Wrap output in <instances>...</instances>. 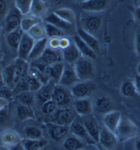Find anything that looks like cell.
I'll return each instance as SVG.
<instances>
[{
    "mask_svg": "<svg viewBox=\"0 0 140 150\" xmlns=\"http://www.w3.org/2000/svg\"><path fill=\"white\" fill-rule=\"evenodd\" d=\"M137 133V126L130 119L122 117L120 122L115 132L118 141L123 142L133 139Z\"/></svg>",
    "mask_w": 140,
    "mask_h": 150,
    "instance_id": "3957f363",
    "label": "cell"
},
{
    "mask_svg": "<svg viewBox=\"0 0 140 150\" xmlns=\"http://www.w3.org/2000/svg\"><path fill=\"white\" fill-rule=\"evenodd\" d=\"M48 47V38H43V39L35 41L32 52L28 57L27 60L34 62V60L39 59L40 56L42 55L44 52L45 51L46 47Z\"/></svg>",
    "mask_w": 140,
    "mask_h": 150,
    "instance_id": "cb8c5ba5",
    "label": "cell"
},
{
    "mask_svg": "<svg viewBox=\"0 0 140 150\" xmlns=\"http://www.w3.org/2000/svg\"><path fill=\"white\" fill-rule=\"evenodd\" d=\"M111 0H87L82 3L81 7L88 13H99L108 7Z\"/></svg>",
    "mask_w": 140,
    "mask_h": 150,
    "instance_id": "2e32d148",
    "label": "cell"
},
{
    "mask_svg": "<svg viewBox=\"0 0 140 150\" xmlns=\"http://www.w3.org/2000/svg\"><path fill=\"white\" fill-rule=\"evenodd\" d=\"M71 43L72 42L70 40V38L66 37V36H62V37L60 38V50H62V51L66 50V48H68L71 45Z\"/></svg>",
    "mask_w": 140,
    "mask_h": 150,
    "instance_id": "c3c4849f",
    "label": "cell"
},
{
    "mask_svg": "<svg viewBox=\"0 0 140 150\" xmlns=\"http://www.w3.org/2000/svg\"><path fill=\"white\" fill-rule=\"evenodd\" d=\"M118 141V139L114 132L110 131L105 126L101 129L98 143L105 149L108 150L113 149L116 147Z\"/></svg>",
    "mask_w": 140,
    "mask_h": 150,
    "instance_id": "5bb4252c",
    "label": "cell"
},
{
    "mask_svg": "<svg viewBox=\"0 0 140 150\" xmlns=\"http://www.w3.org/2000/svg\"><path fill=\"white\" fill-rule=\"evenodd\" d=\"M21 143L25 150H40L45 147L48 144V142L44 139L38 140L26 139L22 140Z\"/></svg>",
    "mask_w": 140,
    "mask_h": 150,
    "instance_id": "1f68e13d",
    "label": "cell"
},
{
    "mask_svg": "<svg viewBox=\"0 0 140 150\" xmlns=\"http://www.w3.org/2000/svg\"><path fill=\"white\" fill-rule=\"evenodd\" d=\"M41 22H42L41 18L36 17V16L32 15L31 14H29V15L23 16V17L20 28L23 30V32H26L27 33L34 26L41 23Z\"/></svg>",
    "mask_w": 140,
    "mask_h": 150,
    "instance_id": "83f0119b",
    "label": "cell"
},
{
    "mask_svg": "<svg viewBox=\"0 0 140 150\" xmlns=\"http://www.w3.org/2000/svg\"><path fill=\"white\" fill-rule=\"evenodd\" d=\"M35 41L37 40L43 39V38H47L46 33V30L44 28V23L41 22V23L37 24L33 28H31L29 30V32H27Z\"/></svg>",
    "mask_w": 140,
    "mask_h": 150,
    "instance_id": "836d02e7",
    "label": "cell"
},
{
    "mask_svg": "<svg viewBox=\"0 0 140 150\" xmlns=\"http://www.w3.org/2000/svg\"><path fill=\"white\" fill-rule=\"evenodd\" d=\"M73 42L75 44L79 50L80 53L83 56L90 58L91 60H94L96 58V54L93 51L90 47L77 34L72 38Z\"/></svg>",
    "mask_w": 140,
    "mask_h": 150,
    "instance_id": "d4e9b609",
    "label": "cell"
},
{
    "mask_svg": "<svg viewBox=\"0 0 140 150\" xmlns=\"http://www.w3.org/2000/svg\"><path fill=\"white\" fill-rule=\"evenodd\" d=\"M27 85L28 90L35 93L41 88L43 84L39 80H38L37 79L32 78V77L29 76V78L27 79Z\"/></svg>",
    "mask_w": 140,
    "mask_h": 150,
    "instance_id": "7bdbcfd3",
    "label": "cell"
},
{
    "mask_svg": "<svg viewBox=\"0 0 140 150\" xmlns=\"http://www.w3.org/2000/svg\"><path fill=\"white\" fill-rule=\"evenodd\" d=\"M62 60V54H60L59 50H52L48 47L39 58L40 62L51 66L58 62H61Z\"/></svg>",
    "mask_w": 140,
    "mask_h": 150,
    "instance_id": "d6986e66",
    "label": "cell"
},
{
    "mask_svg": "<svg viewBox=\"0 0 140 150\" xmlns=\"http://www.w3.org/2000/svg\"><path fill=\"white\" fill-rule=\"evenodd\" d=\"M70 128V132L80 139H82L84 143L88 144H94L95 142L89 134L87 132V129L85 127V125L83 123L82 117L78 115L77 117L75 119V120L72 121L71 124L69 126Z\"/></svg>",
    "mask_w": 140,
    "mask_h": 150,
    "instance_id": "ba28073f",
    "label": "cell"
},
{
    "mask_svg": "<svg viewBox=\"0 0 140 150\" xmlns=\"http://www.w3.org/2000/svg\"><path fill=\"white\" fill-rule=\"evenodd\" d=\"M10 9L8 0H0V23H4Z\"/></svg>",
    "mask_w": 140,
    "mask_h": 150,
    "instance_id": "ee69618b",
    "label": "cell"
},
{
    "mask_svg": "<svg viewBox=\"0 0 140 150\" xmlns=\"http://www.w3.org/2000/svg\"><path fill=\"white\" fill-rule=\"evenodd\" d=\"M73 108L78 115L84 117L92 114L93 105L88 98L79 99L74 101Z\"/></svg>",
    "mask_w": 140,
    "mask_h": 150,
    "instance_id": "ffe728a7",
    "label": "cell"
},
{
    "mask_svg": "<svg viewBox=\"0 0 140 150\" xmlns=\"http://www.w3.org/2000/svg\"><path fill=\"white\" fill-rule=\"evenodd\" d=\"M24 134L26 139L38 140L43 139V134L42 129L38 127L29 126L24 129Z\"/></svg>",
    "mask_w": 140,
    "mask_h": 150,
    "instance_id": "ab89813d",
    "label": "cell"
},
{
    "mask_svg": "<svg viewBox=\"0 0 140 150\" xmlns=\"http://www.w3.org/2000/svg\"><path fill=\"white\" fill-rule=\"evenodd\" d=\"M44 28L46 30V36L48 38L52 37H58L61 38L62 36H66V33L60 28H58L56 26H55L52 24L46 23L45 21H43Z\"/></svg>",
    "mask_w": 140,
    "mask_h": 150,
    "instance_id": "f35d334b",
    "label": "cell"
},
{
    "mask_svg": "<svg viewBox=\"0 0 140 150\" xmlns=\"http://www.w3.org/2000/svg\"><path fill=\"white\" fill-rule=\"evenodd\" d=\"M46 127L51 139L53 141L57 142L66 139L68 132H70L69 126L57 124L52 122L46 123Z\"/></svg>",
    "mask_w": 140,
    "mask_h": 150,
    "instance_id": "7c38bea8",
    "label": "cell"
},
{
    "mask_svg": "<svg viewBox=\"0 0 140 150\" xmlns=\"http://www.w3.org/2000/svg\"><path fill=\"white\" fill-rule=\"evenodd\" d=\"M0 37H1V30H0Z\"/></svg>",
    "mask_w": 140,
    "mask_h": 150,
    "instance_id": "be15d7a7",
    "label": "cell"
},
{
    "mask_svg": "<svg viewBox=\"0 0 140 150\" xmlns=\"http://www.w3.org/2000/svg\"><path fill=\"white\" fill-rule=\"evenodd\" d=\"M40 150H46V149H45V147H44L43 149H40Z\"/></svg>",
    "mask_w": 140,
    "mask_h": 150,
    "instance_id": "6125c7cd",
    "label": "cell"
},
{
    "mask_svg": "<svg viewBox=\"0 0 140 150\" xmlns=\"http://www.w3.org/2000/svg\"><path fill=\"white\" fill-rule=\"evenodd\" d=\"M8 150H25L22 143L16 144L15 145H13L11 147H8Z\"/></svg>",
    "mask_w": 140,
    "mask_h": 150,
    "instance_id": "f907efd6",
    "label": "cell"
},
{
    "mask_svg": "<svg viewBox=\"0 0 140 150\" xmlns=\"http://www.w3.org/2000/svg\"><path fill=\"white\" fill-rule=\"evenodd\" d=\"M137 5H138V7H140V0H138Z\"/></svg>",
    "mask_w": 140,
    "mask_h": 150,
    "instance_id": "680465c9",
    "label": "cell"
},
{
    "mask_svg": "<svg viewBox=\"0 0 140 150\" xmlns=\"http://www.w3.org/2000/svg\"><path fill=\"white\" fill-rule=\"evenodd\" d=\"M48 9V5L42 0H32L30 14L40 18L45 15Z\"/></svg>",
    "mask_w": 140,
    "mask_h": 150,
    "instance_id": "f546056e",
    "label": "cell"
},
{
    "mask_svg": "<svg viewBox=\"0 0 140 150\" xmlns=\"http://www.w3.org/2000/svg\"><path fill=\"white\" fill-rule=\"evenodd\" d=\"M120 91L122 94L127 97H135L138 93L134 82L129 80L126 81L122 84Z\"/></svg>",
    "mask_w": 140,
    "mask_h": 150,
    "instance_id": "74e56055",
    "label": "cell"
},
{
    "mask_svg": "<svg viewBox=\"0 0 140 150\" xmlns=\"http://www.w3.org/2000/svg\"><path fill=\"white\" fill-rule=\"evenodd\" d=\"M73 97L70 89L56 84L52 95V100L60 108H66L73 106Z\"/></svg>",
    "mask_w": 140,
    "mask_h": 150,
    "instance_id": "6da1fadb",
    "label": "cell"
},
{
    "mask_svg": "<svg viewBox=\"0 0 140 150\" xmlns=\"http://www.w3.org/2000/svg\"><path fill=\"white\" fill-rule=\"evenodd\" d=\"M83 123L86 127L87 132L95 143H98L101 129L99 124L92 114L82 117Z\"/></svg>",
    "mask_w": 140,
    "mask_h": 150,
    "instance_id": "8fae6325",
    "label": "cell"
},
{
    "mask_svg": "<svg viewBox=\"0 0 140 150\" xmlns=\"http://www.w3.org/2000/svg\"><path fill=\"white\" fill-rule=\"evenodd\" d=\"M15 62L12 63L4 69L1 71L6 86L13 89L15 88L14 84V76H15Z\"/></svg>",
    "mask_w": 140,
    "mask_h": 150,
    "instance_id": "4dcf8cb0",
    "label": "cell"
},
{
    "mask_svg": "<svg viewBox=\"0 0 140 150\" xmlns=\"http://www.w3.org/2000/svg\"><path fill=\"white\" fill-rule=\"evenodd\" d=\"M9 105L0 110V125L2 126L7 123L9 119Z\"/></svg>",
    "mask_w": 140,
    "mask_h": 150,
    "instance_id": "bcb514c9",
    "label": "cell"
},
{
    "mask_svg": "<svg viewBox=\"0 0 140 150\" xmlns=\"http://www.w3.org/2000/svg\"><path fill=\"white\" fill-rule=\"evenodd\" d=\"M134 84L135 85L136 89H137V92L140 93V76L139 75H136L135 80H134Z\"/></svg>",
    "mask_w": 140,
    "mask_h": 150,
    "instance_id": "816d5d0a",
    "label": "cell"
},
{
    "mask_svg": "<svg viewBox=\"0 0 140 150\" xmlns=\"http://www.w3.org/2000/svg\"><path fill=\"white\" fill-rule=\"evenodd\" d=\"M23 33V30L21 28H19L6 34V41L7 45L12 50L17 52V53Z\"/></svg>",
    "mask_w": 140,
    "mask_h": 150,
    "instance_id": "484cf974",
    "label": "cell"
},
{
    "mask_svg": "<svg viewBox=\"0 0 140 150\" xmlns=\"http://www.w3.org/2000/svg\"><path fill=\"white\" fill-rule=\"evenodd\" d=\"M40 108L42 114L49 117L51 119L56 114L59 109H60V108L58 106V105L52 99L44 103Z\"/></svg>",
    "mask_w": 140,
    "mask_h": 150,
    "instance_id": "e575fe53",
    "label": "cell"
},
{
    "mask_svg": "<svg viewBox=\"0 0 140 150\" xmlns=\"http://www.w3.org/2000/svg\"><path fill=\"white\" fill-rule=\"evenodd\" d=\"M14 97L20 104L27 106L30 107L35 102V93L30 91H24L15 95Z\"/></svg>",
    "mask_w": 140,
    "mask_h": 150,
    "instance_id": "d6a6232c",
    "label": "cell"
},
{
    "mask_svg": "<svg viewBox=\"0 0 140 150\" xmlns=\"http://www.w3.org/2000/svg\"><path fill=\"white\" fill-rule=\"evenodd\" d=\"M56 83L51 80L48 83L42 85V86L35 93V101L38 106H41L44 103L52 99L53 93L56 86Z\"/></svg>",
    "mask_w": 140,
    "mask_h": 150,
    "instance_id": "4fadbf2b",
    "label": "cell"
},
{
    "mask_svg": "<svg viewBox=\"0 0 140 150\" xmlns=\"http://www.w3.org/2000/svg\"><path fill=\"white\" fill-rule=\"evenodd\" d=\"M48 47L54 50H60V38L52 37L48 38Z\"/></svg>",
    "mask_w": 140,
    "mask_h": 150,
    "instance_id": "7dc6e473",
    "label": "cell"
},
{
    "mask_svg": "<svg viewBox=\"0 0 140 150\" xmlns=\"http://www.w3.org/2000/svg\"><path fill=\"white\" fill-rule=\"evenodd\" d=\"M135 150H140V138L136 140L135 143Z\"/></svg>",
    "mask_w": 140,
    "mask_h": 150,
    "instance_id": "9f6ffc18",
    "label": "cell"
},
{
    "mask_svg": "<svg viewBox=\"0 0 140 150\" xmlns=\"http://www.w3.org/2000/svg\"><path fill=\"white\" fill-rule=\"evenodd\" d=\"M23 17V15L15 6L11 8L4 21L5 33L8 34L20 28Z\"/></svg>",
    "mask_w": 140,
    "mask_h": 150,
    "instance_id": "8992f818",
    "label": "cell"
},
{
    "mask_svg": "<svg viewBox=\"0 0 140 150\" xmlns=\"http://www.w3.org/2000/svg\"><path fill=\"white\" fill-rule=\"evenodd\" d=\"M54 13L68 23L72 24H75V15L72 10L68 8L58 9L54 12Z\"/></svg>",
    "mask_w": 140,
    "mask_h": 150,
    "instance_id": "d590c367",
    "label": "cell"
},
{
    "mask_svg": "<svg viewBox=\"0 0 140 150\" xmlns=\"http://www.w3.org/2000/svg\"><path fill=\"white\" fill-rule=\"evenodd\" d=\"M1 150H8V149L6 147H2V149H1Z\"/></svg>",
    "mask_w": 140,
    "mask_h": 150,
    "instance_id": "91938a15",
    "label": "cell"
},
{
    "mask_svg": "<svg viewBox=\"0 0 140 150\" xmlns=\"http://www.w3.org/2000/svg\"><path fill=\"white\" fill-rule=\"evenodd\" d=\"M29 76L32 78L37 79L39 80L42 84H45L48 83L51 80L49 77L46 76L43 73H42L40 71H39L38 69L34 67L33 66L30 67L29 69Z\"/></svg>",
    "mask_w": 140,
    "mask_h": 150,
    "instance_id": "b9f144b4",
    "label": "cell"
},
{
    "mask_svg": "<svg viewBox=\"0 0 140 150\" xmlns=\"http://www.w3.org/2000/svg\"><path fill=\"white\" fill-rule=\"evenodd\" d=\"M16 114L18 119L21 121H26L28 119H35V114L34 110L30 106L19 104L16 108Z\"/></svg>",
    "mask_w": 140,
    "mask_h": 150,
    "instance_id": "f1b7e54d",
    "label": "cell"
},
{
    "mask_svg": "<svg viewBox=\"0 0 140 150\" xmlns=\"http://www.w3.org/2000/svg\"><path fill=\"white\" fill-rule=\"evenodd\" d=\"M77 75L79 81L92 80L94 77V64L90 58L82 56L74 64Z\"/></svg>",
    "mask_w": 140,
    "mask_h": 150,
    "instance_id": "7a4b0ae2",
    "label": "cell"
},
{
    "mask_svg": "<svg viewBox=\"0 0 140 150\" xmlns=\"http://www.w3.org/2000/svg\"><path fill=\"white\" fill-rule=\"evenodd\" d=\"M64 64L63 62H58L51 65V80L53 81L56 84H58L60 82L61 77L64 71Z\"/></svg>",
    "mask_w": 140,
    "mask_h": 150,
    "instance_id": "8d00e7d4",
    "label": "cell"
},
{
    "mask_svg": "<svg viewBox=\"0 0 140 150\" xmlns=\"http://www.w3.org/2000/svg\"><path fill=\"white\" fill-rule=\"evenodd\" d=\"M77 116V113L76 112L73 106L66 108H60L56 114L52 117L50 122L70 126Z\"/></svg>",
    "mask_w": 140,
    "mask_h": 150,
    "instance_id": "52a82bcc",
    "label": "cell"
},
{
    "mask_svg": "<svg viewBox=\"0 0 140 150\" xmlns=\"http://www.w3.org/2000/svg\"><path fill=\"white\" fill-rule=\"evenodd\" d=\"M85 143L73 134L67 136L63 143V147L65 150H82L85 147Z\"/></svg>",
    "mask_w": 140,
    "mask_h": 150,
    "instance_id": "4316f807",
    "label": "cell"
},
{
    "mask_svg": "<svg viewBox=\"0 0 140 150\" xmlns=\"http://www.w3.org/2000/svg\"><path fill=\"white\" fill-rule=\"evenodd\" d=\"M77 34L96 54L100 51V44L97 38L94 35L91 34L82 28L77 30Z\"/></svg>",
    "mask_w": 140,
    "mask_h": 150,
    "instance_id": "44dd1931",
    "label": "cell"
},
{
    "mask_svg": "<svg viewBox=\"0 0 140 150\" xmlns=\"http://www.w3.org/2000/svg\"><path fill=\"white\" fill-rule=\"evenodd\" d=\"M79 1L81 3H82V2H84V1H87V0H79Z\"/></svg>",
    "mask_w": 140,
    "mask_h": 150,
    "instance_id": "94428289",
    "label": "cell"
},
{
    "mask_svg": "<svg viewBox=\"0 0 140 150\" xmlns=\"http://www.w3.org/2000/svg\"><path fill=\"white\" fill-rule=\"evenodd\" d=\"M82 150H84V149H82Z\"/></svg>",
    "mask_w": 140,
    "mask_h": 150,
    "instance_id": "e7e4bbea",
    "label": "cell"
},
{
    "mask_svg": "<svg viewBox=\"0 0 140 150\" xmlns=\"http://www.w3.org/2000/svg\"><path fill=\"white\" fill-rule=\"evenodd\" d=\"M137 74L140 76V62L137 67Z\"/></svg>",
    "mask_w": 140,
    "mask_h": 150,
    "instance_id": "6f0895ef",
    "label": "cell"
},
{
    "mask_svg": "<svg viewBox=\"0 0 140 150\" xmlns=\"http://www.w3.org/2000/svg\"><path fill=\"white\" fill-rule=\"evenodd\" d=\"M10 101L7 100L6 99L0 98V110L4 108V107L8 106Z\"/></svg>",
    "mask_w": 140,
    "mask_h": 150,
    "instance_id": "f5cc1de1",
    "label": "cell"
},
{
    "mask_svg": "<svg viewBox=\"0 0 140 150\" xmlns=\"http://www.w3.org/2000/svg\"><path fill=\"white\" fill-rule=\"evenodd\" d=\"M81 25L83 30L92 35L97 34L102 25V19L94 13H88L81 15Z\"/></svg>",
    "mask_w": 140,
    "mask_h": 150,
    "instance_id": "277c9868",
    "label": "cell"
},
{
    "mask_svg": "<svg viewBox=\"0 0 140 150\" xmlns=\"http://www.w3.org/2000/svg\"><path fill=\"white\" fill-rule=\"evenodd\" d=\"M62 54L63 60L66 63L68 64H75L82 56L79 50L73 42L68 48L62 50Z\"/></svg>",
    "mask_w": 140,
    "mask_h": 150,
    "instance_id": "603a6c76",
    "label": "cell"
},
{
    "mask_svg": "<svg viewBox=\"0 0 140 150\" xmlns=\"http://www.w3.org/2000/svg\"><path fill=\"white\" fill-rule=\"evenodd\" d=\"M113 102L109 97H98L94 103V108L96 112L100 114H107L112 111Z\"/></svg>",
    "mask_w": 140,
    "mask_h": 150,
    "instance_id": "7402d4cb",
    "label": "cell"
},
{
    "mask_svg": "<svg viewBox=\"0 0 140 150\" xmlns=\"http://www.w3.org/2000/svg\"><path fill=\"white\" fill-rule=\"evenodd\" d=\"M22 142V139L17 132L8 129L0 134V146L8 148Z\"/></svg>",
    "mask_w": 140,
    "mask_h": 150,
    "instance_id": "9a60e30c",
    "label": "cell"
},
{
    "mask_svg": "<svg viewBox=\"0 0 140 150\" xmlns=\"http://www.w3.org/2000/svg\"><path fill=\"white\" fill-rule=\"evenodd\" d=\"M15 6L23 16L30 14L32 0H15Z\"/></svg>",
    "mask_w": 140,
    "mask_h": 150,
    "instance_id": "60d3db41",
    "label": "cell"
},
{
    "mask_svg": "<svg viewBox=\"0 0 140 150\" xmlns=\"http://www.w3.org/2000/svg\"><path fill=\"white\" fill-rule=\"evenodd\" d=\"M135 50L138 55L140 56V28L137 30V33L135 35Z\"/></svg>",
    "mask_w": 140,
    "mask_h": 150,
    "instance_id": "681fc988",
    "label": "cell"
},
{
    "mask_svg": "<svg viewBox=\"0 0 140 150\" xmlns=\"http://www.w3.org/2000/svg\"><path fill=\"white\" fill-rule=\"evenodd\" d=\"M122 119L121 113L117 111H111L104 115L103 122L105 127L109 130L115 132Z\"/></svg>",
    "mask_w": 140,
    "mask_h": 150,
    "instance_id": "ac0fdd59",
    "label": "cell"
},
{
    "mask_svg": "<svg viewBox=\"0 0 140 150\" xmlns=\"http://www.w3.org/2000/svg\"><path fill=\"white\" fill-rule=\"evenodd\" d=\"M5 85L6 84H5L4 80L2 74H1V72H0V88L4 86H5Z\"/></svg>",
    "mask_w": 140,
    "mask_h": 150,
    "instance_id": "11a10c76",
    "label": "cell"
},
{
    "mask_svg": "<svg viewBox=\"0 0 140 150\" xmlns=\"http://www.w3.org/2000/svg\"><path fill=\"white\" fill-rule=\"evenodd\" d=\"M44 21L56 26V27L63 30L66 34L68 33V32H74L75 30V24L65 21L64 20L59 17L54 13H51L46 17H44Z\"/></svg>",
    "mask_w": 140,
    "mask_h": 150,
    "instance_id": "e0dca14e",
    "label": "cell"
},
{
    "mask_svg": "<svg viewBox=\"0 0 140 150\" xmlns=\"http://www.w3.org/2000/svg\"><path fill=\"white\" fill-rule=\"evenodd\" d=\"M96 88V85L92 80L79 81L70 88L74 99L89 98Z\"/></svg>",
    "mask_w": 140,
    "mask_h": 150,
    "instance_id": "5b68a950",
    "label": "cell"
},
{
    "mask_svg": "<svg viewBox=\"0 0 140 150\" xmlns=\"http://www.w3.org/2000/svg\"><path fill=\"white\" fill-rule=\"evenodd\" d=\"M34 43H35V40L27 33L24 32L17 50L18 58L27 61L28 57H29L30 52H32Z\"/></svg>",
    "mask_w": 140,
    "mask_h": 150,
    "instance_id": "30bf717a",
    "label": "cell"
},
{
    "mask_svg": "<svg viewBox=\"0 0 140 150\" xmlns=\"http://www.w3.org/2000/svg\"><path fill=\"white\" fill-rule=\"evenodd\" d=\"M135 17L137 21L140 24V7H137L135 11Z\"/></svg>",
    "mask_w": 140,
    "mask_h": 150,
    "instance_id": "db71d44e",
    "label": "cell"
},
{
    "mask_svg": "<svg viewBox=\"0 0 140 150\" xmlns=\"http://www.w3.org/2000/svg\"><path fill=\"white\" fill-rule=\"evenodd\" d=\"M78 82H79V80L77 75L74 64L65 63L64 71L58 84L70 89Z\"/></svg>",
    "mask_w": 140,
    "mask_h": 150,
    "instance_id": "9c48e42d",
    "label": "cell"
},
{
    "mask_svg": "<svg viewBox=\"0 0 140 150\" xmlns=\"http://www.w3.org/2000/svg\"><path fill=\"white\" fill-rule=\"evenodd\" d=\"M14 97L13 89L7 86H4L0 88V98L6 99L10 101Z\"/></svg>",
    "mask_w": 140,
    "mask_h": 150,
    "instance_id": "f6af8a7d",
    "label": "cell"
}]
</instances>
